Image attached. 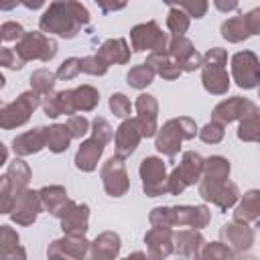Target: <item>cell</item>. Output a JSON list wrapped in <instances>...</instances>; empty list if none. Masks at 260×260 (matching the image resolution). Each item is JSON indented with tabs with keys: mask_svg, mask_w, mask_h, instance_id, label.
<instances>
[{
	"mask_svg": "<svg viewBox=\"0 0 260 260\" xmlns=\"http://www.w3.org/2000/svg\"><path fill=\"white\" fill-rule=\"evenodd\" d=\"M91 20L89 10L79 0H55L39 18V28L45 35L75 39Z\"/></svg>",
	"mask_w": 260,
	"mask_h": 260,
	"instance_id": "6da1fadb",
	"label": "cell"
},
{
	"mask_svg": "<svg viewBox=\"0 0 260 260\" xmlns=\"http://www.w3.org/2000/svg\"><path fill=\"white\" fill-rule=\"evenodd\" d=\"M197 136V124L189 116H179L167 120L162 126H158L154 134V148L169 158H175L181 150V144L185 140H191Z\"/></svg>",
	"mask_w": 260,
	"mask_h": 260,
	"instance_id": "7a4b0ae2",
	"label": "cell"
},
{
	"mask_svg": "<svg viewBox=\"0 0 260 260\" xmlns=\"http://www.w3.org/2000/svg\"><path fill=\"white\" fill-rule=\"evenodd\" d=\"M14 53L24 61H43L49 63L57 55V41L41 30H24L22 37L16 41Z\"/></svg>",
	"mask_w": 260,
	"mask_h": 260,
	"instance_id": "3957f363",
	"label": "cell"
},
{
	"mask_svg": "<svg viewBox=\"0 0 260 260\" xmlns=\"http://www.w3.org/2000/svg\"><path fill=\"white\" fill-rule=\"evenodd\" d=\"M201 169H203V156L195 150H185L181 162L167 175V193L181 195L187 187L195 185L201 179Z\"/></svg>",
	"mask_w": 260,
	"mask_h": 260,
	"instance_id": "277c9868",
	"label": "cell"
},
{
	"mask_svg": "<svg viewBox=\"0 0 260 260\" xmlns=\"http://www.w3.org/2000/svg\"><path fill=\"white\" fill-rule=\"evenodd\" d=\"M41 106V95L32 89L22 91L16 100L8 104H0V130H14L24 126L35 110Z\"/></svg>",
	"mask_w": 260,
	"mask_h": 260,
	"instance_id": "5b68a950",
	"label": "cell"
},
{
	"mask_svg": "<svg viewBox=\"0 0 260 260\" xmlns=\"http://www.w3.org/2000/svg\"><path fill=\"white\" fill-rule=\"evenodd\" d=\"M169 32H165L156 20H146L130 28V49L134 53H162L169 49Z\"/></svg>",
	"mask_w": 260,
	"mask_h": 260,
	"instance_id": "8992f818",
	"label": "cell"
},
{
	"mask_svg": "<svg viewBox=\"0 0 260 260\" xmlns=\"http://www.w3.org/2000/svg\"><path fill=\"white\" fill-rule=\"evenodd\" d=\"M197 191L199 197L207 203H213L221 211H228L236 205L240 199V189L234 181L223 179V181H211V179H199L197 181Z\"/></svg>",
	"mask_w": 260,
	"mask_h": 260,
	"instance_id": "52a82bcc",
	"label": "cell"
},
{
	"mask_svg": "<svg viewBox=\"0 0 260 260\" xmlns=\"http://www.w3.org/2000/svg\"><path fill=\"white\" fill-rule=\"evenodd\" d=\"M142 191L146 197H160L167 195V165L160 156H146L140 160L138 167Z\"/></svg>",
	"mask_w": 260,
	"mask_h": 260,
	"instance_id": "ba28073f",
	"label": "cell"
},
{
	"mask_svg": "<svg viewBox=\"0 0 260 260\" xmlns=\"http://www.w3.org/2000/svg\"><path fill=\"white\" fill-rule=\"evenodd\" d=\"M232 79L242 89H254L260 81V61L254 51H238L232 55Z\"/></svg>",
	"mask_w": 260,
	"mask_h": 260,
	"instance_id": "9c48e42d",
	"label": "cell"
},
{
	"mask_svg": "<svg viewBox=\"0 0 260 260\" xmlns=\"http://www.w3.org/2000/svg\"><path fill=\"white\" fill-rule=\"evenodd\" d=\"M100 177H102V185H104V191L110 195V197H124L130 189V177H128V171H126V165H124V158L120 156H110L102 169H100Z\"/></svg>",
	"mask_w": 260,
	"mask_h": 260,
	"instance_id": "30bf717a",
	"label": "cell"
},
{
	"mask_svg": "<svg viewBox=\"0 0 260 260\" xmlns=\"http://www.w3.org/2000/svg\"><path fill=\"white\" fill-rule=\"evenodd\" d=\"M219 240L236 254V258L244 252H248L254 242H256V234H254V228L246 221H238V219H232L228 223H223L219 228Z\"/></svg>",
	"mask_w": 260,
	"mask_h": 260,
	"instance_id": "8fae6325",
	"label": "cell"
},
{
	"mask_svg": "<svg viewBox=\"0 0 260 260\" xmlns=\"http://www.w3.org/2000/svg\"><path fill=\"white\" fill-rule=\"evenodd\" d=\"M89 252V240L85 234H63L61 238L53 240L47 248L49 258H71L83 260Z\"/></svg>",
	"mask_w": 260,
	"mask_h": 260,
	"instance_id": "7c38bea8",
	"label": "cell"
},
{
	"mask_svg": "<svg viewBox=\"0 0 260 260\" xmlns=\"http://www.w3.org/2000/svg\"><path fill=\"white\" fill-rule=\"evenodd\" d=\"M41 211H43V205L39 199V191L26 187L24 191H20L16 195L14 205L8 215H10L12 223H16V225H32Z\"/></svg>",
	"mask_w": 260,
	"mask_h": 260,
	"instance_id": "4fadbf2b",
	"label": "cell"
},
{
	"mask_svg": "<svg viewBox=\"0 0 260 260\" xmlns=\"http://www.w3.org/2000/svg\"><path fill=\"white\" fill-rule=\"evenodd\" d=\"M169 55L175 59V63L179 65V69L183 73H193L201 67V53L195 49L193 41L183 37H171L169 41Z\"/></svg>",
	"mask_w": 260,
	"mask_h": 260,
	"instance_id": "5bb4252c",
	"label": "cell"
},
{
	"mask_svg": "<svg viewBox=\"0 0 260 260\" xmlns=\"http://www.w3.org/2000/svg\"><path fill=\"white\" fill-rule=\"evenodd\" d=\"M114 154L120 156V158H128L140 144L142 140V132H140V126H138V120L136 118H124L120 122V126L116 128L114 132Z\"/></svg>",
	"mask_w": 260,
	"mask_h": 260,
	"instance_id": "9a60e30c",
	"label": "cell"
},
{
	"mask_svg": "<svg viewBox=\"0 0 260 260\" xmlns=\"http://www.w3.org/2000/svg\"><path fill=\"white\" fill-rule=\"evenodd\" d=\"M211 221V211L207 205H173L171 225L173 228H193L203 230Z\"/></svg>",
	"mask_w": 260,
	"mask_h": 260,
	"instance_id": "2e32d148",
	"label": "cell"
},
{
	"mask_svg": "<svg viewBox=\"0 0 260 260\" xmlns=\"http://www.w3.org/2000/svg\"><path fill=\"white\" fill-rule=\"evenodd\" d=\"M258 110V106L248 100V98H242V95H234V98H228V100H221L213 110H211V120L219 122V124H232V122H238L240 118H244L246 114Z\"/></svg>",
	"mask_w": 260,
	"mask_h": 260,
	"instance_id": "e0dca14e",
	"label": "cell"
},
{
	"mask_svg": "<svg viewBox=\"0 0 260 260\" xmlns=\"http://www.w3.org/2000/svg\"><path fill=\"white\" fill-rule=\"evenodd\" d=\"M136 120L142 132V138H152L158 130V102L152 93H140L134 102Z\"/></svg>",
	"mask_w": 260,
	"mask_h": 260,
	"instance_id": "ac0fdd59",
	"label": "cell"
},
{
	"mask_svg": "<svg viewBox=\"0 0 260 260\" xmlns=\"http://www.w3.org/2000/svg\"><path fill=\"white\" fill-rule=\"evenodd\" d=\"M106 146H108V142H104L102 138H98L93 134L89 138L81 140V144H79V148L75 152V158H73L75 167L79 171H83V173L95 171L98 169V162H100V158H102V154L106 150Z\"/></svg>",
	"mask_w": 260,
	"mask_h": 260,
	"instance_id": "d6986e66",
	"label": "cell"
},
{
	"mask_svg": "<svg viewBox=\"0 0 260 260\" xmlns=\"http://www.w3.org/2000/svg\"><path fill=\"white\" fill-rule=\"evenodd\" d=\"M144 244H146V256L160 260L173 254V228H160L152 225L144 234Z\"/></svg>",
	"mask_w": 260,
	"mask_h": 260,
	"instance_id": "ffe728a7",
	"label": "cell"
},
{
	"mask_svg": "<svg viewBox=\"0 0 260 260\" xmlns=\"http://www.w3.org/2000/svg\"><path fill=\"white\" fill-rule=\"evenodd\" d=\"M201 83L203 89L211 95H225L230 89V75L225 65L219 63H201Z\"/></svg>",
	"mask_w": 260,
	"mask_h": 260,
	"instance_id": "44dd1931",
	"label": "cell"
},
{
	"mask_svg": "<svg viewBox=\"0 0 260 260\" xmlns=\"http://www.w3.org/2000/svg\"><path fill=\"white\" fill-rule=\"evenodd\" d=\"M63 234H87L89 230V205L71 201L59 217Z\"/></svg>",
	"mask_w": 260,
	"mask_h": 260,
	"instance_id": "7402d4cb",
	"label": "cell"
},
{
	"mask_svg": "<svg viewBox=\"0 0 260 260\" xmlns=\"http://www.w3.org/2000/svg\"><path fill=\"white\" fill-rule=\"evenodd\" d=\"M39 199L43 205V211L51 213L53 217H61V213L69 207L73 199H69L67 189L63 185H45L39 189Z\"/></svg>",
	"mask_w": 260,
	"mask_h": 260,
	"instance_id": "603a6c76",
	"label": "cell"
},
{
	"mask_svg": "<svg viewBox=\"0 0 260 260\" xmlns=\"http://www.w3.org/2000/svg\"><path fill=\"white\" fill-rule=\"evenodd\" d=\"M205 244V238L201 234V230H179L173 232V252L185 258H199L201 246Z\"/></svg>",
	"mask_w": 260,
	"mask_h": 260,
	"instance_id": "cb8c5ba5",
	"label": "cell"
},
{
	"mask_svg": "<svg viewBox=\"0 0 260 260\" xmlns=\"http://www.w3.org/2000/svg\"><path fill=\"white\" fill-rule=\"evenodd\" d=\"M122 240L116 232H102L89 242L87 256L93 260H114L120 256Z\"/></svg>",
	"mask_w": 260,
	"mask_h": 260,
	"instance_id": "d4e9b609",
	"label": "cell"
},
{
	"mask_svg": "<svg viewBox=\"0 0 260 260\" xmlns=\"http://www.w3.org/2000/svg\"><path fill=\"white\" fill-rule=\"evenodd\" d=\"M45 146H47L45 126H35L32 130H26L12 138V150L16 156H22V158L41 152Z\"/></svg>",
	"mask_w": 260,
	"mask_h": 260,
	"instance_id": "484cf974",
	"label": "cell"
},
{
	"mask_svg": "<svg viewBox=\"0 0 260 260\" xmlns=\"http://www.w3.org/2000/svg\"><path fill=\"white\" fill-rule=\"evenodd\" d=\"M98 55L108 63V65H126L130 61V45L124 37H118V39H108L100 45L98 49Z\"/></svg>",
	"mask_w": 260,
	"mask_h": 260,
	"instance_id": "4316f807",
	"label": "cell"
},
{
	"mask_svg": "<svg viewBox=\"0 0 260 260\" xmlns=\"http://www.w3.org/2000/svg\"><path fill=\"white\" fill-rule=\"evenodd\" d=\"M260 217V191L250 189L244 193L242 199L236 201L234 205V219L246 221V223H256Z\"/></svg>",
	"mask_w": 260,
	"mask_h": 260,
	"instance_id": "83f0119b",
	"label": "cell"
},
{
	"mask_svg": "<svg viewBox=\"0 0 260 260\" xmlns=\"http://www.w3.org/2000/svg\"><path fill=\"white\" fill-rule=\"evenodd\" d=\"M152 71L154 75H160L162 79H177L183 71L179 69V65L175 63V59L169 55V51H162V53H148L146 55V61H144Z\"/></svg>",
	"mask_w": 260,
	"mask_h": 260,
	"instance_id": "f1b7e54d",
	"label": "cell"
},
{
	"mask_svg": "<svg viewBox=\"0 0 260 260\" xmlns=\"http://www.w3.org/2000/svg\"><path fill=\"white\" fill-rule=\"evenodd\" d=\"M219 32H221V37H223L228 43H244V41H248V39L252 37V35H250V28H248V24H246L244 14H236V16H232V18L223 20L221 26H219Z\"/></svg>",
	"mask_w": 260,
	"mask_h": 260,
	"instance_id": "f546056e",
	"label": "cell"
},
{
	"mask_svg": "<svg viewBox=\"0 0 260 260\" xmlns=\"http://www.w3.org/2000/svg\"><path fill=\"white\" fill-rule=\"evenodd\" d=\"M45 138H47V146H45V148H49V150L55 152V154L65 152V150L69 148L71 140H73L65 124H51V126H45Z\"/></svg>",
	"mask_w": 260,
	"mask_h": 260,
	"instance_id": "4dcf8cb0",
	"label": "cell"
},
{
	"mask_svg": "<svg viewBox=\"0 0 260 260\" xmlns=\"http://www.w3.org/2000/svg\"><path fill=\"white\" fill-rule=\"evenodd\" d=\"M71 98H73L75 112H91L100 104V91L93 85H89V83L73 87L71 89Z\"/></svg>",
	"mask_w": 260,
	"mask_h": 260,
	"instance_id": "1f68e13d",
	"label": "cell"
},
{
	"mask_svg": "<svg viewBox=\"0 0 260 260\" xmlns=\"http://www.w3.org/2000/svg\"><path fill=\"white\" fill-rule=\"evenodd\" d=\"M232 173V165L225 156L221 154H213L203 158V169H201V179H211V181H223L230 179Z\"/></svg>",
	"mask_w": 260,
	"mask_h": 260,
	"instance_id": "d6a6232c",
	"label": "cell"
},
{
	"mask_svg": "<svg viewBox=\"0 0 260 260\" xmlns=\"http://www.w3.org/2000/svg\"><path fill=\"white\" fill-rule=\"evenodd\" d=\"M8 177L12 179V185L16 187V191L20 193V191H24L26 187H28V183H30V177H32V173H30V167L22 160V156H16L14 160H10L8 162Z\"/></svg>",
	"mask_w": 260,
	"mask_h": 260,
	"instance_id": "836d02e7",
	"label": "cell"
},
{
	"mask_svg": "<svg viewBox=\"0 0 260 260\" xmlns=\"http://www.w3.org/2000/svg\"><path fill=\"white\" fill-rule=\"evenodd\" d=\"M258 110L246 114L244 118H240L238 122V138L242 142H258L260 138V124H258Z\"/></svg>",
	"mask_w": 260,
	"mask_h": 260,
	"instance_id": "e575fe53",
	"label": "cell"
},
{
	"mask_svg": "<svg viewBox=\"0 0 260 260\" xmlns=\"http://www.w3.org/2000/svg\"><path fill=\"white\" fill-rule=\"evenodd\" d=\"M191 26V18L189 14L179 8V6H171L169 14H167V28L171 37H183Z\"/></svg>",
	"mask_w": 260,
	"mask_h": 260,
	"instance_id": "d590c367",
	"label": "cell"
},
{
	"mask_svg": "<svg viewBox=\"0 0 260 260\" xmlns=\"http://www.w3.org/2000/svg\"><path fill=\"white\" fill-rule=\"evenodd\" d=\"M28 81H30V89H32L35 93L45 95V93H49V91L55 89L57 77H55V73H53L51 69L41 67V69H35V71L30 73V79H28Z\"/></svg>",
	"mask_w": 260,
	"mask_h": 260,
	"instance_id": "8d00e7d4",
	"label": "cell"
},
{
	"mask_svg": "<svg viewBox=\"0 0 260 260\" xmlns=\"http://www.w3.org/2000/svg\"><path fill=\"white\" fill-rule=\"evenodd\" d=\"M154 77H156L154 71L146 63H140V65L130 67V71L126 73V83L134 89H144L154 81Z\"/></svg>",
	"mask_w": 260,
	"mask_h": 260,
	"instance_id": "74e56055",
	"label": "cell"
},
{
	"mask_svg": "<svg viewBox=\"0 0 260 260\" xmlns=\"http://www.w3.org/2000/svg\"><path fill=\"white\" fill-rule=\"evenodd\" d=\"M16 195H18V191H16V187L12 185V179L8 177V173L0 175V215L10 213Z\"/></svg>",
	"mask_w": 260,
	"mask_h": 260,
	"instance_id": "f35d334b",
	"label": "cell"
},
{
	"mask_svg": "<svg viewBox=\"0 0 260 260\" xmlns=\"http://www.w3.org/2000/svg\"><path fill=\"white\" fill-rule=\"evenodd\" d=\"M199 258L203 260H234L236 254L219 240V242H205L201 246V252H199Z\"/></svg>",
	"mask_w": 260,
	"mask_h": 260,
	"instance_id": "ab89813d",
	"label": "cell"
},
{
	"mask_svg": "<svg viewBox=\"0 0 260 260\" xmlns=\"http://www.w3.org/2000/svg\"><path fill=\"white\" fill-rule=\"evenodd\" d=\"M79 69H81V73H87V75H93V77H102V75L108 73L110 65L98 53H93V55H87V57L79 59Z\"/></svg>",
	"mask_w": 260,
	"mask_h": 260,
	"instance_id": "60d3db41",
	"label": "cell"
},
{
	"mask_svg": "<svg viewBox=\"0 0 260 260\" xmlns=\"http://www.w3.org/2000/svg\"><path fill=\"white\" fill-rule=\"evenodd\" d=\"M197 136L205 142V144H219L225 136V126L215 122V120H209L205 126L197 128Z\"/></svg>",
	"mask_w": 260,
	"mask_h": 260,
	"instance_id": "b9f144b4",
	"label": "cell"
},
{
	"mask_svg": "<svg viewBox=\"0 0 260 260\" xmlns=\"http://www.w3.org/2000/svg\"><path fill=\"white\" fill-rule=\"evenodd\" d=\"M108 106H110L112 114H114L116 118H120V120H124V118H130V114H132V104H130L128 95H126V93H122V91H116V93H112V95H110V102H108Z\"/></svg>",
	"mask_w": 260,
	"mask_h": 260,
	"instance_id": "7bdbcfd3",
	"label": "cell"
},
{
	"mask_svg": "<svg viewBox=\"0 0 260 260\" xmlns=\"http://www.w3.org/2000/svg\"><path fill=\"white\" fill-rule=\"evenodd\" d=\"M65 126H67V130H69L71 138H79V140H81V138L89 132V120H87L85 116H81V114H71V116H67Z\"/></svg>",
	"mask_w": 260,
	"mask_h": 260,
	"instance_id": "ee69618b",
	"label": "cell"
},
{
	"mask_svg": "<svg viewBox=\"0 0 260 260\" xmlns=\"http://www.w3.org/2000/svg\"><path fill=\"white\" fill-rule=\"evenodd\" d=\"M81 73L79 69V57H67L55 71V77L59 81H69V79H75L77 75Z\"/></svg>",
	"mask_w": 260,
	"mask_h": 260,
	"instance_id": "f6af8a7d",
	"label": "cell"
},
{
	"mask_svg": "<svg viewBox=\"0 0 260 260\" xmlns=\"http://www.w3.org/2000/svg\"><path fill=\"white\" fill-rule=\"evenodd\" d=\"M89 132L93 134V136H98V138H102L104 142H112V138H114V128L110 126V122L104 118V116H95L91 122H89Z\"/></svg>",
	"mask_w": 260,
	"mask_h": 260,
	"instance_id": "bcb514c9",
	"label": "cell"
},
{
	"mask_svg": "<svg viewBox=\"0 0 260 260\" xmlns=\"http://www.w3.org/2000/svg\"><path fill=\"white\" fill-rule=\"evenodd\" d=\"M179 8H183L189 18H203L209 10V0H181Z\"/></svg>",
	"mask_w": 260,
	"mask_h": 260,
	"instance_id": "7dc6e473",
	"label": "cell"
},
{
	"mask_svg": "<svg viewBox=\"0 0 260 260\" xmlns=\"http://www.w3.org/2000/svg\"><path fill=\"white\" fill-rule=\"evenodd\" d=\"M0 67L18 71V69L24 67V61L14 53V49H10V47H0Z\"/></svg>",
	"mask_w": 260,
	"mask_h": 260,
	"instance_id": "c3c4849f",
	"label": "cell"
},
{
	"mask_svg": "<svg viewBox=\"0 0 260 260\" xmlns=\"http://www.w3.org/2000/svg\"><path fill=\"white\" fill-rule=\"evenodd\" d=\"M22 32H24V28H22V24L16 22V20H6V22H2V26H0L2 41H8V43H16V41L22 37Z\"/></svg>",
	"mask_w": 260,
	"mask_h": 260,
	"instance_id": "681fc988",
	"label": "cell"
},
{
	"mask_svg": "<svg viewBox=\"0 0 260 260\" xmlns=\"http://www.w3.org/2000/svg\"><path fill=\"white\" fill-rule=\"evenodd\" d=\"M148 223H150V225H160V228H173V225H171V207L160 205V207L150 209V213H148Z\"/></svg>",
	"mask_w": 260,
	"mask_h": 260,
	"instance_id": "f907efd6",
	"label": "cell"
},
{
	"mask_svg": "<svg viewBox=\"0 0 260 260\" xmlns=\"http://www.w3.org/2000/svg\"><path fill=\"white\" fill-rule=\"evenodd\" d=\"M98 4V8L104 12V14H110V12H118V10H124L128 0H93Z\"/></svg>",
	"mask_w": 260,
	"mask_h": 260,
	"instance_id": "816d5d0a",
	"label": "cell"
},
{
	"mask_svg": "<svg viewBox=\"0 0 260 260\" xmlns=\"http://www.w3.org/2000/svg\"><path fill=\"white\" fill-rule=\"evenodd\" d=\"M244 18H246V24L250 28V35L256 37L260 32V8H252L250 12L244 14Z\"/></svg>",
	"mask_w": 260,
	"mask_h": 260,
	"instance_id": "f5cc1de1",
	"label": "cell"
},
{
	"mask_svg": "<svg viewBox=\"0 0 260 260\" xmlns=\"http://www.w3.org/2000/svg\"><path fill=\"white\" fill-rule=\"evenodd\" d=\"M211 2H213V6H215L219 12H223V14L234 12V10L238 8V4H240V0H211Z\"/></svg>",
	"mask_w": 260,
	"mask_h": 260,
	"instance_id": "db71d44e",
	"label": "cell"
},
{
	"mask_svg": "<svg viewBox=\"0 0 260 260\" xmlns=\"http://www.w3.org/2000/svg\"><path fill=\"white\" fill-rule=\"evenodd\" d=\"M16 258H18V260H24V258H26V252H24V248H22L20 244L14 246V248L8 252V256H6V260H16Z\"/></svg>",
	"mask_w": 260,
	"mask_h": 260,
	"instance_id": "11a10c76",
	"label": "cell"
},
{
	"mask_svg": "<svg viewBox=\"0 0 260 260\" xmlns=\"http://www.w3.org/2000/svg\"><path fill=\"white\" fill-rule=\"evenodd\" d=\"M18 4H20V0H0V10H2V12H10V10H14Z\"/></svg>",
	"mask_w": 260,
	"mask_h": 260,
	"instance_id": "9f6ffc18",
	"label": "cell"
},
{
	"mask_svg": "<svg viewBox=\"0 0 260 260\" xmlns=\"http://www.w3.org/2000/svg\"><path fill=\"white\" fill-rule=\"evenodd\" d=\"M45 2H47V0H20V4H22V6H26L28 10H39ZM53 2H55V0H53Z\"/></svg>",
	"mask_w": 260,
	"mask_h": 260,
	"instance_id": "6f0895ef",
	"label": "cell"
},
{
	"mask_svg": "<svg viewBox=\"0 0 260 260\" xmlns=\"http://www.w3.org/2000/svg\"><path fill=\"white\" fill-rule=\"evenodd\" d=\"M6 162H8V148H6V144L0 140V167L6 165Z\"/></svg>",
	"mask_w": 260,
	"mask_h": 260,
	"instance_id": "680465c9",
	"label": "cell"
},
{
	"mask_svg": "<svg viewBox=\"0 0 260 260\" xmlns=\"http://www.w3.org/2000/svg\"><path fill=\"white\" fill-rule=\"evenodd\" d=\"M165 4H169V6H179L181 4V0H162Z\"/></svg>",
	"mask_w": 260,
	"mask_h": 260,
	"instance_id": "91938a15",
	"label": "cell"
},
{
	"mask_svg": "<svg viewBox=\"0 0 260 260\" xmlns=\"http://www.w3.org/2000/svg\"><path fill=\"white\" fill-rule=\"evenodd\" d=\"M4 83H6V77H4V75H2V71H0V89L4 87Z\"/></svg>",
	"mask_w": 260,
	"mask_h": 260,
	"instance_id": "94428289",
	"label": "cell"
},
{
	"mask_svg": "<svg viewBox=\"0 0 260 260\" xmlns=\"http://www.w3.org/2000/svg\"><path fill=\"white\" fill-rule=\"evenodd\" d=\"M0 43H2V35H0Z\"/></svg>",
	"mask_w": 260,
	"mask_h": 260,
	"instance_id": "6125c7cd",
	"label": "cell"
}]
</instances>
